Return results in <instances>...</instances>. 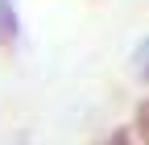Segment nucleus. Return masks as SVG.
<instances>
[{"label": "nucleus", "mask_w": 149, "mask_h": 145, "mask_svg": "<svg viewBox=\"0 0 149 145\" xmlns=\"http://www.w3.org/2000/svg\"><path fill=\"white\" fill-rule=\"evenodd\" d=\"M133 75H137V79L149 87V38H145V42L133 50Z\"/></svg>", "instance_id": "3"}, {"label": "nucleus", "mask_w": 149, "mask_h": 145, "mask_svg": "<svg viewBox=\"0 0 149 145\" xmlns=\"http://www.w3.org/2000/svg\"><path fill=\"white\" fill-rule=\"evenodd\" d=\"M100 145H137V137H133V129H112Z\"/></svg>", "instance_id": "4"}, {"label": "nucleus", "mask_w": 149, "mask_h": 145, "mask_svg": "<svg viewBox=\"0 0 149 145\" xmlns=\"http://www.w3.org/2000/svg\"><path fill=\"white\" fill-rule=\"evenodd\" d=\"M133 137H137V145H149V100L137 104V112H133Z\"/></svg>", "instance_id": "2"}, {"label": "nucleus", "mask_w": 149, "mask_h": 145, "mask_svg": "<svg viewBox=\"0 0 149 145\" xmlns=\"http://www.w3.org/2000/svg\"><path fill=\"white\" fill-rule=\"evenodd\" d=\"M17 42H21V17L13 0H0V46H17Z\"/></svg>", "instance_id": "1"}]
</instances>
